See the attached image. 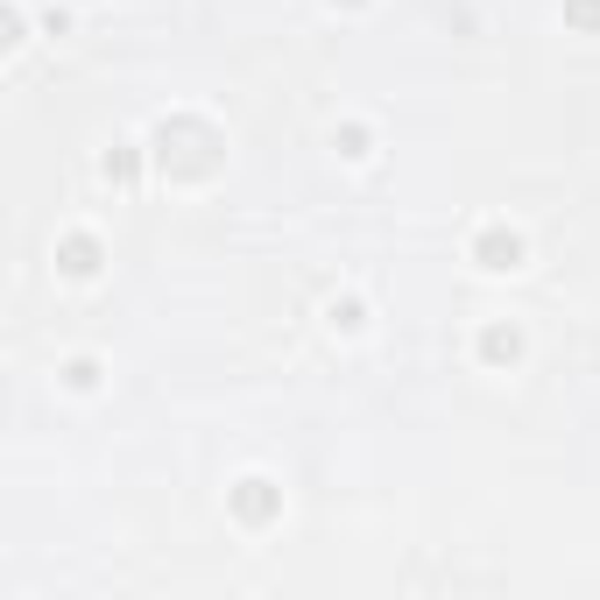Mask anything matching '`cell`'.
<instances>
[{
    "instance_id": "6da1fadb",
    "label": "cell",
    "mask_w": 600,
    "mask_h": 600,
    "mask_svg": "<svg viewBox=\"0 0 600 600\" xmlns=\"http://www.w3.org/2000/svg\"><path fill=\"white\" fill-rule=\"evenodd\" d=\"M474 262L495 268V276H501V268H522V234H509V226H488V234L474 241Z\"/></svg>"
},
{
    "instance_id": "7a4b0ae2",
    "label": "cell",
    "mask_w": 600,
    "mask_h": 600,
    "mask_svg": "<svg viewBox=\"0 0 600 600\" xmlns=\"http://www.w3.org/2000/svg\"><path fill=\"white\" fill-rule=\"evenodd\" d=\"M276 509H283V495L268 488V480H241V488H234V516L241 522H268Z\"/></svg>"
},
{
    "instance_id": "3957f363",
    "label": "cell",
    "mask_w": 600,
    "mask_h": 600,
    "mask_svg": "<svg viewBox=\"0 0 600 600\" xmlns=\"http://www.w3.org/2000/svg\"><path fill=\"white\" fill-rule=\"evenodd\" d=\"M64 268H71V276H92V268H100V241H92V234H71V241H64Z\"/></svg>"
},
{
    "instance_id": "277c9868",
    "label": "cell",
    "mask_w": 600,
    "mask_h": 600,
    "mask_svg": "<svg viewBox=\"0 0 600 600\" xmlns=\"http://www.w3.org/2000/svg\"><path fill=\"white\" fill-rule=\"evenodd\" d=\"M480 354H488V360H516V354H522V333H516V325H488Z\"/></svg>"
},
{
    "instance_id": "5b68a950",
    "label": "cell",
    "mask_w": 600,
    "mask_h": 600,
    "mask_svg": "<svg viewBox=\"0 0 600 600\" xmlns=\"http://www.w3.org/2000/svg\"><path fill=\"white\" fill-rule=\"evenodd\" d=\"M566 14L579 29H600V0H566Z\"/></svg>"
}]
</instances>
